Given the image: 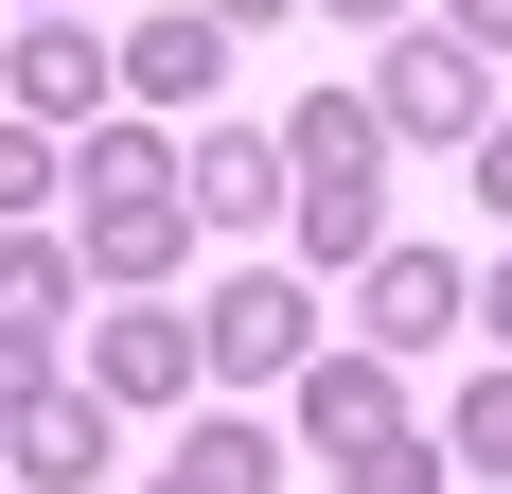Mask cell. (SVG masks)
Masks as SVG:
<instances>
[{
  "mask_svg": "<svg viewBox=\"0 0 512 494\" xmlns=\"http://www.w3.org/2000/svg\"><path fill=\"white\" fill-rule=\"evenodd\" d=\"M177 494H248V459H230V442H212V459H177Z\"/></svg>",
  "mask_w": 512,
  "mask_h": 494,
  "instance_id": "cell-1",
  "label": "cell"
},
{
  "mask_svg": "<svg viewBox=\"0 0 512 494\" xmlns=\"http://www.w3.org/2000/svg\"><path fill=\"white\" fill-rule=\"evenodd\" d=\"M477 36H512V0H477Z\"/></svg>",
  "mask_w": 512,
  "mask_h": 494,
  "instance_id": "cell-2",
  "label": "cell"
}]
</instances>
